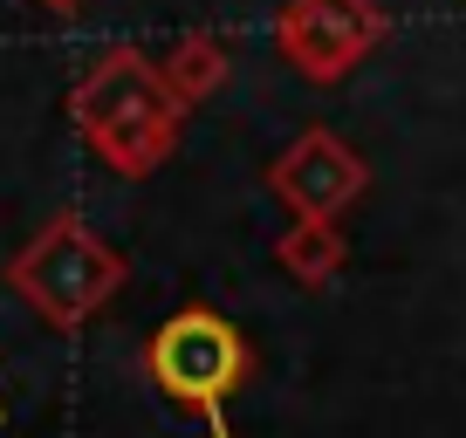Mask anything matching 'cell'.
<instances>
[{
  "label": "cell",
  "instance_id": "1",
  "mask_svg": "<svg viewBox=\"0 0 466 438\" xmlns=\"http://www.w3.org/2000/svg\"><path fill=\"white\" fill-rule=\"evenodd\" d=\"M69 124L83 131V144L110 164L116 178H151L178 151L186 131V103L165 89L158 62L137 48H110L83 69V83L69 89Z\"/></svg>",
  "mask_w": 466,
  "mask_h": 438
},
{
  "label": "cell",
  "instance_id": "2",
  "mask_svg": "<svg viewBox=\"0 0 466 438\" xmlns=\"http://www.w3.org/2000/svg\"><path fill=\"white\" fill-rule=\"evenodd\" d=\"M15 294L48 322V329H83L89 315H103L116 288H124V254H110L76 213H56L28 247L7 261Z\"/></svg>",
  "mask_w": 466,
  "mask_h": 438
},
{
  "label": "cell",
  "instance_id": "3",
  "mask_svg": "<svg viewBox=\"0 0 466 438\" xmlns=\"http://www.w3.org/2000/svg\"><path fill=\"white\" fill-rule=\"evenodd\" d=\"M145 370L172 404L219 411L254 377V350L227 315H213V308H178L172 322H158V336L145 343Z\"/></svg>",
  "mask_w": 466,
  "mask_h": 438
},
{
  "label": "cell",
  "instance_id": "4",
  "mask_svg": "<svg viewBox=\"0 0 466 438\" xmlns=\"http://www.w3.org/2000/svg\"><path fill=\"white\" fill-rule=\"evenodd\" d=\"M391 35L378 0H289L275 21V48L309 83H343L370 48Z\"/></svg>",
  "mask_w": 466,
  "mask_h": 438
},
{
  "label": "cell",
  "instance_id": "5",
  "mask_svg": "<svg viewBox=\"0 0 466 438\" xmlns=\"http://www.w3.org/2000/svg\"><path fill=\"white\" fill-rule=\"evenodd\" d=\"M268 192L302 219H343L370 192V164H364V151L343 144L336 131H302L268 164Z\"/></svg>",
  "mask_w": 466,
  "mask_h": 438
},
{
  "label": "cell",
  "instance_id": "6",
  "mask_svg": "<svg viewBox=\"0 0 466 438\" xmlns=\"http://www.w3.org/2000/svg\"><path fill=\"white\" fill-rule=\"evenodd\" d=\"M275 267L295 281V288L322 294V288L350 267L343 226H336V219H302V213H295V226H281V240H275Z\"/></svg>",
  "mask_w": 466,
  "mask_h": 438
},
{
  "label": "cell",
  "instance_id": "7",
  "mask_svg": "<svg viewBox=\"0 0 466 438\" xmlns=\"http://www.w3.org/2000/svg\"><path fill=\"white\" fill-rule=\"evenodd\" d=\"M227 48H219V35H206V28H192V35H178V48L158 62V75H165V89H172L178 103H206V96H219V83H227Z\"/></svg>",
  "mask_w": 466,
  "mask_h": 438
},
{
  "label": "cell",
  "instance_id": "8",
  "mask_svg": "<svg viewBox=\"0 0 466 438\" xmlns=\"http://www.w3.org/2000/svg\"><path fill=\"white\" fill-rule=\"evenodd\" d=\"M35 7H48V15H69V7H83V0H35Z\"/></svg>",
  "mask_w": 466,
  "mask_h": 438
}]
</instances>
